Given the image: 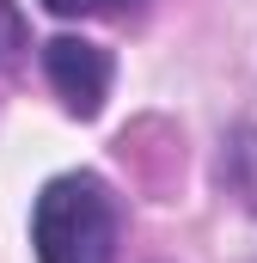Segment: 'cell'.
I'll return each instance as SVG.
<instances>
[{
	"label": "cell",
	"instance_id": "6da1fadb",
	"mask_svg": "<svg viewBox=\"0 0 257 263\" xmlns=\"http://www.w3.org/2000/svg\"><path fill=\"white\" fill-rule=\"evenodd\" d=\"M123 208L98 172H62L43 184L31 208V245L37 263H117Z\"/></svg>",
	"mask_w": 257,
	"mask_h": 263
},
{
	"label": "cell",
	"instance_id": "7a4b0ae2",
	"mask_svg": "<svg viewBox=\"0 0 257 263\" xmlns=\"http://www.w3.org/2000/svg\"><path fill=\"white\" fill-rule=\"evenodd\" d=\"M43 73H49L56 98H62L74 117H98L104 98H111L117 62H111V49H98L86 37H49L43 43Z\"/></svg>",
	"mask_w": 257,
	"mask_h": 263
},
{
	"label": "cell",
	"instance_id": "5b68a950",
	"mask_svg": "<svg viewBox=\"0 0 257 263\" xmlns=\"http://www.w3.org/2000/svg\"><path fill=\"white\" fill-rule=\"evenodd\" d=\"M19 49H25V25H19V12L0 0V62H12Z\"/></svg>",
	"mask_w": 257,
	"mask_h": 263
},
{
	"label": "cell",
	"instance_id": "277c9868",
	"mask_svg": "<svg viewBox=\"0 0 257 263\" xmlns=\"http://www.w3.org/2000/svg\"><path fill=\"white\" fill-rule=\"evenodd\" d=\"M43 6L62 18H104V12H135L141 0H43Z\"/></svg>",
	"mask_w": 257,
	"mask_h": 263
},
{
	"label": "cell",
	"instance_id": "3957f363",
	"mask_svg": "<svg viewBox=\"0 0 257 263\" xmlns=\"http://www.w3.org/2000/svg\"><path fill=\"white\" fill-rule=\"evenodd\" d=\"M221 178H227V190L257 214V129H239L233 141H227V153H221Z\"/></svg>",
	"mask_w": 257,
	"mask_h": 263
}]
</instances>
